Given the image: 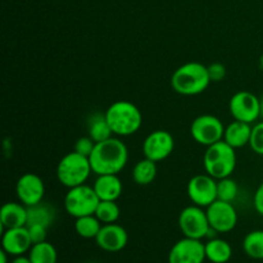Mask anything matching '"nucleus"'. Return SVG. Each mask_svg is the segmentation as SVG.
<instances>
[{"label":"nucleus","instance_id":"nucleus-36","mask_svg":"<svg viewBox=\"0 0 263 263\" xmlns=\"http://www.w3.org/2000/svg\"><path fill=\"white\" fill-rule=\"evenodd\" d=\"M259 102H261V118L263 120V95L259 98Z\"/></svg>","mask_w":263,"mask_h":263},{"label":"nucleus","instance_id":"nucleus-25","mask_svg":"<svg viewBox=\"0 0 263 263\" xmlns=\"http://www.w3.org/2000/svg\"><path fill=\"white\" fill-rule=\"evenodd\" d=\"M103 223L95 215L79 217L74 221V230L77 235L84 239H95L102 229Z\"/></svg>","mask_w":263,"mask_h":263},{"label":"nucleus","instance_id":"nucleus-14","mask_svg":"<svg viewBox=\"0 0 263 263\" xmlns=\"http://www.w3.org/2000/svg\"><path fill=\"white\" fill-rule=\"evenodd\" d=\"M15 194L18 200L26 207L43 202L45 195V185L43 179L32 172L22 175L15 185Z\"/></svg>","mask_w":263,"mask_h":263},{"label":"nucleus","instance_id":"nucleus-34","mask_svg":"<svg viewBox=\"0 0 263 263\" xmlns=\"http://www.w3.org/2000/svg\"><path fill=\"white\" fill-rule=\"evenodd\" d=\"M10 263H32V262H31L30 257L17 256V257H14V259H13V261Z\"/></svg>","mask_w":263,"mask_h":263},{"label":"nucleus","instance_id":"nucleus-33","mask_svg":"<svg viewBox=\"0 0 263 263\" xmlns=\"http://www.w3.org/2000/svg\"><path fill=\"white\" fill-rule=\"evenodd\" d=\"M253 204H254V208H256L257 213H259V215L263 216V182H261V185L257 187L256 193H254Z\"/></svg>","mask_w":263,"mask_h":263},{"label":"nucleus","instance_id":"nucleus-11","mask_svg":"<svg viewBox=\"0 0 263 263\" xmlns=\"http://www.w3.org/2000/svg\"><path fill=\"white\" fill-rule=\"evenodd\" d=\"M187 195L193 204L207 208L217 200V180L205 175H195L187 182Z\"/></svg>","mask_w":263,"mask_h":263},{"label":"nucleus","instance_id":"nucleus-28","mask_svg":"<svg viewBox=\"0 0 263 263\" xmlns=\"http://www.w3.org/2000/svg\"><path fill=\"white\" fill-rule=\"evenodd\" d=\"M239 186L231 177L217 180V199L223 202H231L238 197Z\"/></svg>","mask_w":263,"mask_h":263},{"label":"nucleus","instance_id":"nucleus-16","mask_svg":"<svg viewBox=\"0 0 263 263\" xmlns=\"http://www.w3.org/2000/svg\"><path fill=\"white\" fill-rule=\"evenodd\" d=\"M32 240L28 234L27 226L23 228L7 229L2 235V249H4L9 256H23L30 252Z\"/></svg>","mask_w":263,"mask_h":263},{"label":"nucleus","instance_id":"nucleus-26","mask_svg":"<svg viewBox=\"0 0 263 263\" xmlns=\"http://www.w3.org/2000/svg\"><path fill=\"white\" fill-rule=\"evenodd\" d=\"M243 251L253 259H263V230H254L247 234L243 240Z\"/></svg>","mask_w":263,"mask_h":263},{"label":"nucleus","instance_id":"nucleus-3","mask_svg":"<svg viewBox=\"0 0 263 263\" xmlns=\"http://www.w3.org/2000/svg\"><path fill=\"white\" fill-rule=\"evenodd\" d=\"M105 117L112 128L113 135L130 136L135 134L143 123L140 109L134 103L118 100L105 110Z\"/></svg>","mask_w":263,"mask_h":263},{"label":"nucleus","instance_id":"nucleus-10","mask_svg":"<svg viewBox=\"0 0 263 263\" xmlns=\"http://www.w3.org/2000/svg\"><path fill=\"white\" fill-rule=\"evenodd\" d=\"M205 212L211 229L215 233H230L238 223V213L231 202L217 199L205 208Z\"/></svg>","mask_w":263,"mask_h":263},{"label":"nucleus","instance_id":"nucleus-21","mask_svg":"<svg viewBox=\"0 0 263 263\" xmlns=\"http://www.w3.org/2000/svg\"><path fill=\"white\" fill-rule=\"evenodd\" d=\"M55 211L46 203L40 202L27 207V225H43L49 229V226L54 222Z\"/></svg>","mask_w":263,"mask_h":263},{"label":"nucleus","instance_id":"nucleus-12","mask_svg":"<svg viewBox=\"0 0 263 263\" xmlns=\"http://www.w3.org/2000/svg\"><path fill=\"white\" fill-rule=\"evenodd\" d=\"M175 149L174 136L166 130H156L149 134L143 143L144 157L154 162L168 158Z\"/></svg>","mask_w":263,"mask_h":263},{"label":"nucleus","instance_id":"nucleus-19","mask_svg":"<svg viewBox=\"0 0 263 263\" xmlns=\"http://www.w3.org/2000/svg\"><path fill=\"white\" fill-rule=\"evenodd\" d=\"M252 127L253 126H251V123L234 120L233 122L229 123L225 127L222 140L226 141L230 146H233L234 149H239L246 145H249Z\"/></svg>","mask_w":263,"mask_h":263},{"label":"nucleus","instance_id":"nucleus-24","mask_svg":"<svg viewBox=\"0 0 263 263\" xmlns=\"http://www.w3.org/2000/svg\"><path fill=\"white\" fill-rule=\"evenodd\" d=\"M28 257L32 263H57L58 261L55 247L46 240L32 244L28 252Z\"/></svg>","mask_w":263,"mask_h":263},{"label":"nucleus","instance_id":"nucleus-6","mask_svg":"<svg viewBox=\"0 0 263 263\" xmlns=\"http://www.w3.org/2000/svg\"><path fill=\"white\" fill-rule=\"evenodd\" d=\"M100 199L94 187L86 184L79 185L68 189L64 197V208L67 213L74 218L95 215Z\"/></svg>","mask_w":263,"mask_h":263},{"label":"nucleus","instance_id":"nucleus-9","mask_svg":"<svg viewBox=\"0 0 263 263\" xmlns=\"http://www.w3.org/2000/svg\"><path fill=\"white\" fill-rule=\"evenodd\" d=\"M229 109L234 120L254 123L261 118V102L256 94L247 90L235 92L229 103Z\"/></svg>","mask_w":263,"mask_h":263},{"label":"nucleus","instance_id":"nucleus-22","mask_svg":"<svg viewBox=\"0 0 263 263\" xmlns=\"http://www.w3.org/2000/svg\"><path fill=\"white\" fill-rule=\"evenodd\" d=\"M87 130H89V136L95 143L107 140V139L112 138L113 135L112 128H110L107 117H105V113L92 115V117L89 121V125H87Z\"/></svg>","mask_w":263,"mask_h":263},{"label":"nucleus","instance_id":"nucleus-35","mask_svg":"<svg viewBox=\"0 0 263 263\" xmlns=\"http://www.w3.org/2000/svg\"><path fill=\"white\" fill-rule=\"evenodd\" d=\"M8 257H9V254L4 249H2L0 251V263H8Z\"/></svg>","mask_w":263,"mask_h":263},{"label":"nucleus","instance_id":"nucleus-18","mask_svg":"<svg viewBox=\"0 0 263 263\" xmlns=\"http://www.w3.org/2000/svg\"><path fill=\"white\" fill-rule=\"evenodd\" d=\"M92 187L100 200H117L123 190L120 177L113 174L98 175Z\"/></svg>","mask_w":263,"mask_h":263},{"label":"nucleus","instance_id":"nucleus-1","mask_svg":"<svg viewBox=\"0 0 263 263\" xmlns=\"http://www.w3.org/2000/svg\"><path fill=\"white\" fill-rule=\"evenodd\" d=\"M92 172L97 175H118L128 161L127 146L117 138H109L95 144L89 157Z\"/></svg>","mask_w":263,"mask_h":263},{"label":"nucleus","instance_id":"nucleus-4","mask_svg":"<svg viewBox=\"0 0 263 263\" xmlns=\"http://www.w3.org/2000/svg\"><path fill=\"white\" fill-rule=\"evenodd\" d=\"M203 166L205 172L216 180L230 177L236 167V152L226 141L221 140L207 146Z\"/></svg>","mask_w":263,"mask_h":263},{"label":"nucleus","instance_id":"nucleus-23","mask_svg":"<svg viewBox=\"0 0 263 263\" xmlns=\"http://www.w3.org/2000/svg\"><path fill=\"white\" fill-rule=\"evenodd\" d=\"M157 176V162L144 157L133 168V179L138 185L145 186L152 184Z\"/></svg>","mask_w":263,"mask_h":263},{"label":"nucleus","instance_id":"nucleus-17","mask_svg":"<svg viewBox=\"0 0 263 263\" xmlns=\"http://www.w3.org/2000/svg\"><path fill=\"white\" fill-rule=\"evenodd\" d=\"M0 225L3 230L26 226L27 225V207L23 203H5L0 210Z\"/></svg>","mask_w":263,"mask_h":263},{"label":"nucleus","instance_id":"nucleus-13","mask_svg":"<svg viewBox=\"0 0 263 263\" xmlns=\"http://www.w3.org/2000/svg\"><path fill=\"white\" fill-rule=\"evenodd\" d=\"M205 247L202 240L185 238L176 241L168 253V263H204Z\"/></svg>","mask_w":263,"mask_h":263},{"label":"nucleus","instance_id":"nucleus-31","mask_svg":"<svg viewBox=\"0 0 263 263\" xmlns=\"http://www.w3.org/2000/svg\"><path fill=\"white\" fill-rule=\"evenodd\" d=\"M28 234L32 240V244L41 243V241L46 240V235H48V228L43 225H28L27 226Z\"/></svg>","mask_w":263,"mask_h":263},{"label":"nucleus","instance_id":"nucleus-15","mask_svg":"<svg viewBox=\"0 0 263 263\" xmlns=\"http://www.w3.org/2000/svg\"><path fill=\"white\" fill-rule=\"evenodd\" d=\"M97 246L104 252L117 253L126 248L128 243V234L123 226L118 223H105L95 238Z\"/></svg>","mask_w":263,"mask_h":263},{"label":"nucleus","instance_id":"nucleus-27","mask_svg":"<svg viewBox=\"0 0 263 263\" xmlns=\"http://www.w3.org/2000/svg\"><path fill=\"white\" fill-rule=\"evenodd\" d=\"M95 216L103 225L117 222L121 216L120 205L116 203V200H100L95 211Z\"/></svg>","mask_w":263,"mask_h":263},{"label":"nucleus","instance_id":"nucleus-29","mask_svg":"<svg viewBox=\"0 0 263 263\" xmlns=\"http://www.w3.org/2000/svg\"><path fill=\"white\" fill-rule=\"evenodd\" d=\"M249 146H251V149L254 153L258 154V156H263V120L257 122L252 127Z\"/></svg>","mask_w":263,"mask_h":263},{"label":"nucleus","instance_id":"nucleus-2","mask_svg":"<svg viewBox=\"0 0 263 263\" xmlns=\"http://www.w3.org/2000/svg\"><path fill=\"white\" fill-rule=\"evenodd\" d=\"M208 67L198 62H189L175 69L171 77V86L175 92L185 97L202 94L211 84Z\"/></svg>","mask_w":263,"mask_h":263},{"label":"nucleus","instance_id":"nucleus-20","mask_svg":"<svg viewBox=\"0 0 263 263\" xmlns=\"http://www.w3.org/2000/svg\"><path fill=\"white\" fill-rule=\"evenodd\" d=\"M205 247V258L211 263H228L233 257V248L230 243L223 239H210Z\"/></svg>","mask_w":263,"mask_h":263},{"label":"nucleus","instance_id":"nucleus-32","mask_svg":"<svg viewBox=\"0 0 263 263\" xmlns=\"http://www.w3.org/2000/svg\"><path fill=\"white\" fill-rule=\"evenodd\" d=\"M208 74L211 81H222L226 76V67L222 63H212L208 66Z\"/></svg>","mask_w":263,"mask_h":263},{"label":"nucleus","instance_id":"nucleus-7","mask_svg":"<svg viewBox=\"0 0 263 263\" xmlns=\"http://www.w3.org/2000/svg\"><path fill=\"white\" fill-rule=\"evenodd\" d=\"M179 228L185 238H192L202 240L208 236L211 231L210 221H208L207 212L199 205H189L181 211L179 216Z\"/></svg>","mask_w":263,"mask_h":263},{"label":"nucleus","instance_id":"nucleus-5","mask_svg":"<svg viewBox=\"0 0 263 263\" xmlns=\"http://www.w3.org/2000/svg\"><path fill=\"white\" fill-rule=\"evenodd\" d=\"M91 172L89 157L82 156L74 151L66 154L57 166L58 181L68 189L85 184Z\"/></svg>","mask_w":263,"mask_h":263},{"label":"nucleus","instance_id":"nucleus-30","mask_svg":"<svg viewBox=\"0 0 263 263\" xmlns=\"http://www.w3.org/2000/svg\"><path fill=\"white\" fill-rule=\"evenodd\" d=\"M95 144L97 143H95L89 135L82 136V138H80L79 140L76 141V144H74V152H77V153L82 154V156L85 157H90L92 151H94Z\"/></svg>","mask_w":263,"mask_h":263},{"label":"nucleus","instance_id":"nucleus-8","mask_svg":"<svg viewBox=\"0 0 263 263\" xmlns=\"http://www.w3.org/2000/svg\"><path fill=\"white\" fill-rule=\"evenodd\" d=\"M225 126L222 121L212 115H202L195 118L190 126L192 138L198 144L210 146L223 139Z\"/></svg>","mask_w":263,"mask_h":263},{"label":"nucleus","instance_id":"nucleus-37","mask_svg":"<svg viewBox=\"0 0 263 263\" xmlns=\"http://www.w3.org/2000/svg\"><path fill=\"white\" fill-rule=\"evenodd\" d=\"M262 66H263V58H262Z\"/></svg>","mask_w":263,"mask_h":263}]
</instances>
